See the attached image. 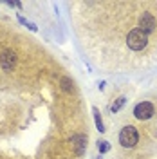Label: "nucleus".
<instances>
[{"mask_svg": "<svg viewBox=\"0 0 157 159\" xmlns=\"http://www.w3.org/2000/svg\"><path fill=\"white\" fill-rule=\"evenodd\" d=\"M127 43H128V47H130L132 51H143L145 47H146V43H148V34L145 33V31H141V29L130 31L128 36H127Z\"/></svg>", "mask_w": 157, "mask_h": 159, "instance_id": "nucleus-1", "label": "nucleus"}, {"mask_svg": "<svg viewBox=\"0 0 157 159\" xmlns=\"http://www.w3.org/2000/svg\"><path fill=\"white\" fill-rule=\"evenodd\" d=\"M137 141H139V134H137V130H136V127L127 125V127L121 129V132H119V143L123 147L132 148V147H136Z\"/></svg>", "mask_w": 157, "mask_h": 159, "instance_id": "nucleus-2", "label": "nucleus"}, {"mask_svg": "<svg viewBox=\"0 0 157 159\" xmlns=\"http://www.w3.org/2000/svg\"><path fill=\"white\" fill-rule=\"evenodd\" d=\"M154 105L150 103V101H141V103H137L136 105V109H134V116L137 119H141V121H145V119H150L152 116H154Z\"/></svg>", "mask_w": 157, "mask_h": 159, "instance_id": "nucleus-3", "label": "nucleus"}, {"mask_svg": "<svg viewBox=\"0 0 157 159\" xmlns=\"http://www.w3.org/2000/svg\"><path fill=\"white\" fill-rule=\"evenodd\" d=\"M139 25H141L139 29L145 31V33L148 34V33H152V31L155 29L157 22H155V18H154V16H152L150 13H145V15L141 16V20H139Z\"/></svg>", "mask_w": 157, "mask_h": 159, "instance_id": "nucleus-4", "label": "nucleus"}, {"mask_svg": "<svg viewBox=\"0 0 157 159\" xmlns=\"http://www.w3.org/2000/svg\"><path fill=\"white\" fill-rule=\"evenodd\" d=\"M15 63H16V56H15V52H11V51H4L2 56H0V65H2V69L4 70H13Z\"/></svg>", "mask_w": 157, "mask_h": 159, "instance_id": "nucleus-5", "label": "nucleus"}, {"mask_svg": "<svg viewBox=\"0 0 157 159\" xmlns=\"http://www.w3.org/2000/svg\"><path fill=\"white\" fill-rule=\"evenodd\" d=\"M72 147H74V150H76L78 156L85 154V148H87V138L81 136V134L74 136V138H72Z\"/></svg>", "mask_w": 157, "mask_h": 159, "instance_id": "nucleus-6", "label": "nucleus"}, {"mask_svg": "<svg viewBox=\"0 0 157 159\" xmlns=\"http://www.w3.org/2000/svg\"><path fill=\"white\" fill-rule=\"evenodd\" d=\"M94 118H96V125H98V130H99V132H103L105 129H103V123H101V118H99V112H98L96 109H94Z\"/></svg>", "mask_w": 157, "mask_h": 159, "instance_id": "nucleus-7", "label": "nucleus"}, {"mask_svg": "<svg viewBox=\"0 0 157 159\" xmlns=\"http://www.w3.org/2000/svg\"><path fill=\"white\" fill-rule=\"evenodd\" d=\"M123 103H125V98H119L118 101H116V103L112 105V112H118V110L121 109V107H123Z\"/></svg>", "mask_w": 157, "mask_h": 159, "instance_id": "nucleus-8", "label": "nucleus"}, {"mask_svg": "<svg viewBox=\"0 0 157 159\" xmlns=\"http://www.w3.org/2000/svg\"><path fill=\"white\" fill-rule=\"evenodd\" d=\"M98 148H99V152H107V150H110V145H108L107 141H99Z\"/></svg>", "mask_w": 157, "mask_h": 159, "instance_id": "nucleus-9", "label": "nucleus"}, {"mask_svg": "<svg viewBox=\"0 0 157 159\" xmlns=\"http://www.w3.org/2000/svg\"><path fill=\"white\" fill-rule=\"evenodd\" d=\"M61 87H63L65 90H70V81L67 78H63V80H61Z\"/></svg>", "mask_w": 157, "mask_h": 159, "instance_id": "nucleus-10", "label": "nucleus"}]
</instances>
